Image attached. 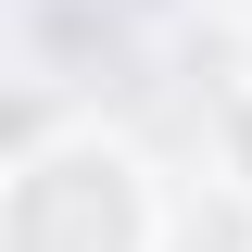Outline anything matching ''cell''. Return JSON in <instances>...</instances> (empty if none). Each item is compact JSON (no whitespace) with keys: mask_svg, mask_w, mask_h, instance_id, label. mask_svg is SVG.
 Segmentation results:
<instances>
[{"mask_svg":"<svg viewBox=\"0 0 252 252\" xmlns=\"http://www.w3.org/2000/svg\"><path fill=\"white\" fill-rule=\"evenodd\" d=\"M152 227H164L152 177H139V152H114L101 126L0 164V252H152Z\"/></svg>","mask_w":252,"mask_h":252,"instance_id":"cell-1","label":"cell"},{"mask_svg":"<svg viewBox=\"0 0 252 252\" xmlns=\"http://www.w3.org/2000/svg\"><path fill=\"white\" fill-rule=\"evenodd\" d=\"M227 177L252 189V76H240V89H227Z\"/></svg>","mask_w":252,"mask_h":252,"instance_id":"cell-2","label":"cell"},{"mask_svg":"<svg viewBox=\"0 0 252 252\" xmlns=\"http://www.w3.org/2000/svg\"><path fill=\"white\" fill-rule=\"evenodd\" d=\"M114 13H164V0H114Z\"/></svg>","mask_w":252,"mask_h":252,"instance_id":"cell-3","label":"cell"}]
</instances>
